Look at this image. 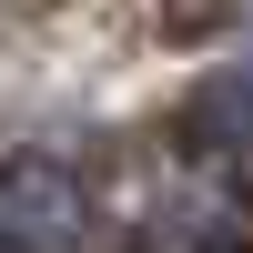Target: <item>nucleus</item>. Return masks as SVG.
Segmentation results:
<instances>
[{"instance_id":"2","label":"nucleus","mask_w":253,"mask_h":253,"mask_svg":"<svg viewBox=\"0 0 253 253\" xmlns=\"http://www.w3.org/2000/svg\"><path fill=\"white\" fill-rule=\"evenodd\" d=\"M193 132H213V142H233V152H253V61H243V71H223L213 91L193 101Z\"/></svg>"},{"instance_id":"1","label":"nucleus","mask_w":253,"mask_h":253,"mask_svg":"<svg viewBox=\"0 0 253 253\" xmlns=\"http://www.w3.org/2000/svg\"><path fill=\"white\" fill-rule=\"evenodd\" d=\"M91 243V193L71 162L10 152L0 162V253H81Z\"/></svg>"}]
</instances>
